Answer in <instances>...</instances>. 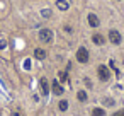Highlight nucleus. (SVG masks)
Here are the masks:
<instances>
[{
    "mask_svg": "<svg viewBox=\"0 0 124 116\" xmlns=\"http://www.w3.org/2000/svg\"><path fill=\"white\" fill-rule=\"evenodd\" d=\"M39 39L43 43H51L53 41V31L51 29H41L39 31Z\"/></svg>",
    "mask_w": 124,
    "mask_h": 116,
    "instance_id": "f257e3e1",
    "label": "nucleus"
},
{
    "mask_svg": "<svg viewBox=\"0 0 124 116\" xmlns=\"http://www.w3.org/2000/svg\"><path fill=\"white\" fill-rule=\"evenodd\" d=\"M77 60L80 62V63H87L88 62V50L87 48H78V51H77Z\"/></svg>",
    "mask_w": 124,
    "mask_h": 116,
    "instance_id": "f03ea898",
    "label": "nucleus"
},
{
    "mask_svg": "<svg viewBox=\"0 0 124 116\" xmlns=\"http://www.w3.org/2000/svg\"><path fill=\"white\" fill-rule=\"evenodd\" d=\"M97 73H99V79L100 80H109V77H110V72H109V68L105 67V65H100L99 68H97Z\"/></svg>",
    "mask_w": 124,
    "mask_h": 116,
    "instance_id": "7ed1b4c3",
    "label": "nucleus"
},
{
    "mask_svg": "<svg viewBox=\"0 0 124 116\" xmlns=\"http://www.w3.org/2000/svg\"><path fill=\"white\" fill-rule=\"evenodd\" d=\"M109 41H110L112 45H121V41H122V38H121V34H119V31H116V29H112V31H109Z\"/></svg>",
    "mask_w": 124,
    "mask_h": 116,
    "instance_id": "20e7f679",
    "label": "nucleus"
},
{
    "mask_svg": "<svg viewBox=\"0 0 124 116\" xmlns=\"http://www.w3.org/2000/svg\"><path fill=\"white\" fill-rule=\"evenodd\" d=\"M56 7L60 10H68L70 9V0H56Z\"/></svg>",
    "mask_w": 124,
    "mask_h": 116,
    "instance_id": "39448f33",
    "label": "nucleus"
},
{
    "mask_svg": "<svg viewBox=\"0 0 124 116\" xmlns=\"http://www.w3.org/2000/svg\"><path fill=\"white\" fill-rule=\"evenodd\" d=\"M39 87H41V92H43V96H48V94H49V87H48V80H46V79H41V82H39Z\"/></svg>",
    "mask_w": 124,
    "mask_h": 116,
    "instance_id": "423d86ee",
    "label": "nucleus"
},
{
    "mask_svg": "<svg viewBox=\"0 0 124 116\" xmlns=\"http://www.w3.org/2000/svg\"><path fill=\"white\" fill-rule=\"evenodd\" d=\"M88 24L92 26V27H97L100 22H99V17L95 16V14H88Z\"/></svg>",
    "mask_w": 124,
    "mask_h": 116,
    "instance_id": "0eeeda50",
    "label": "nucleus"
},
{
    "mask_svg": "<svg viewBox=\"0 0 124 116\" xmlns=\"http://www.w3.org/2000/svg\"><path fill=\"white\" fill-rule=\"evenodd\" d=\"M53 90H54L56 96H61L63 94V87H61V84L58 80H53Z\"/></svg>",
    "mask_w": 124,
    "mask_h": 116,
    "instance_id": "6e6552de",
    "label": "nucleus"
},
{
    "mask_svg": "<svg viewBox=\"0 0 124 116\" xmlns=\"http://www.w3.org/2000/svg\"><path fill=\"white\" fill-rule=\"evenodd\" d=\"M92 41H93V45H104L105 43V38L102 34H93L92 36Z\"/></svg>",
    "mask_w": 124,
    "mask_h": 116,
    "instance_id": "1a4fd4ad",
    "label": "nucleus"
},
{
    "mask_svg": "<svg viewBox=\"0 0 124 116\" xmlns=\"http://www.w3.org/2000/svg\"><path fill=\"white\" fill-rule=\"evenodd\" d=\"M34 56H36L38 60H43V58H46V51L41 50V48H38V50H34Z\"/></svg>",
    "mask_w": 124,
    "mask_h": 116,
    "instance_id": "9d476101",
    "label": "nucleus"
},
{
    "mask_svg": "<svg viewBox=\"0 0 124 116\" xmlns=\"http://www.w3.org/2000/svg\"><path fill=\"white\" fill-rule=\"evenodd\" d=\"M92 116H105V111L102 107H93L92 109Z\"/></svg>",
    "mask_w": 124,
    "mask_h": 116,
    "instance_id": "9b49d317",
    "label": "nucleus"
},
{
    "mask_svg": "<svg viewBox=\"0 0 124 116\" xmlns=\"http://www.w3.org/2000/svg\"><path fill=\"white\" fill-rule=\"evenodd\" d=\"M77 97H78V101L85 102V101H87V92H85V90H80V92L77 94Z\"/></svg>",
    "mask_w": 124,
    "mask_h": 116,
    "instance_id": "f8f14e48",
    "label": "nucleus"
},
{
    "mask_svg": "<svg viewBox=\"0 0 124 116\" xmlns=\"http://www.w3.org/2000/svg\"><path fill=\"white\" fill-rule=\"evenodd\" d=\"M60 109H61V111H66V109H68V102H66V101H61V102H60Z\"/></svg>",
    "mask_w": 124,
    "mask_h": 116,
    "instance_id": "ddd939ff",
    "label": "nucleus"
},
{
    "mask_svg": "<svg viewBox=\"0 0 124 116\" xmlns=\"http://www.w3.org/2000/svg\"><path fill=\"white\" fill-rule=\"evenodd\" d=\"M60 79H61V80L65 82V80L68 79V75H66V72H61V73H60Z\"/></svg>",
    "mask_w": 124,
    "mask_h": 116,
    "instance_id": "4468645a",
    "label": "nucleus"
},
{
    "mask_svg": "<svg viewBox=\"0 0 124 116\" xmlns=\"http://www.w3.org/2000/svg\"><path fill=\"white\" fill-rule=\"evenodd\" d=\"M112 104H114L112 99H105V106H112Z\"/></svg>",
    "mask_w": 124,
    "mask_h": 116,
    "instance_id": "2eb2a0df",
    "label": "nucleus"
},
{
    "mask_svg": "<svg viewBox=\"0 0 124 116\" xmlns=\"http://www.w3.org/2000/svg\"><path fill=\"white\" fill-rule=\"evenodd\" d=\"M112 116H124V109H122V111H117V113H114Z\"/></svg>",
    "mask_w": 124,
    "mask_h": 116,
    "instance_id": "dca6fc26",
    "label": "nucleus"
},
{
    "mask_svg": "<svg viewBox=\"0 0 124 116\" xmlns=\"http://www.w3.org/2000/svg\"><path fill=\"white\" fill-rule=\"evenodd\" d=\"M43 16H44V17H49L51 12H49V10H43Z\"/></svg>",
    "mask_w": 124,
    "mask_h": 116,
    "instance_id": "f3484780",
    "label": "nucleus"
},
{
    "mask_svg": "<svg viewBox=\"0 0 124 116\" xmlns=\"http://www.w3.org/2000/svg\"><path fill=\"white\" fill-rule=\"evenodd\" d=\"M5 46H7V43H5V41H0V50H4Z\"/></svg>",
    "mask_w": 124,
    "mask_h": 116,
    "instance_id": "a211bd4d",
    "label": "nucleus"
}]
</instances>
